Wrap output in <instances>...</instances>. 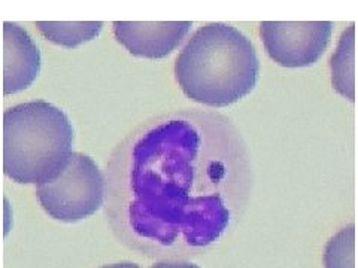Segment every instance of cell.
<instances>
[{"label": "cell", "mask_w": 358, "mask_h": 268, "mask_svg": "<svg viewBox=\"0 0 358 268\" xmlns=\"http://www.w3.org/2000/svg\"><path fill=\"white\" fill-rule=\"evenodd\" d=\"M354 24L350 26L348 31L343 33L338 51L333 55L331 70L333 85L341 94L354 100Z\"/></svg>", "instance_id": "obj_9"}, {"label": "cell", "mask_w": 358, "mask_h": 268, "mask_svg": "<svg viewBox=\"0 0 358 268\" xmlns=\"http://www.w3.org/2000/svg\"><path fill=\"white\" fill-rule=\"evenodd\" d=\"M354 225L333 236L324 252L326 268H354Z\"/></svg>", "instance_id": "obj_10"}, {"label": "cell", "mask_w": 358, "mask_h": 268, "mask_svg": "<svg viewBox=\"0 0 358 268\" xmlns=\"http://www.w3.org/2000/svg\"><path fill=\"white\" fill-rule=\"evenodd\" d=\"M330 21H263L260 35L271 59L282 67H308L330 42Z\"/></svg>", "instance_id": "obj_5"}, {"label": "cell", "mask_w": 358, "mask_h": 268, "mask_svg": "<svg viewBox=\"0 0 358 268\" xmlns=\"http://www.w3.org/2000/svg\"><path fill=\"white\" fill-rule=\"evenodd\" d=\"M260 61L251 39L226 22L200 27L179 52L175 77L192 102L226 107L257 85Z\"/></svg>", "instance_id": "obj_2"}, {"label": "cell", "mask_w": 358, "mask_h": 268, "mask_svg": "<svg viewBox=\"0 0 358 268\" xmlns=\"http://www.w3.org/2000/svg\"><path fill=\"white\" fill-rule=\"evenodd\" d=\"M100 268H142L138 264H133V262H118V264H109V265H103Z\"/></svg>", "instance_id": "obj_12"}, {"label": "cell", "mask_w": 358, "mask_h": 268, "mask_svg": "<svg viewBox=\"0 0 358 268\" xmlns=\"http://www.w3.org/2000/svg\"><path fill=\"white\" fill-rule=\"evenodd\" d=\"M5 94L29 88L41 72V52L29 33L17 22L5 24Z\"/></svg>", "instance_id": "obj_7"}, {"label": "cell", "mask_w": 358, "mask_h": 268, "mask_svg": "<svg viewBox=\"0 0 358 268\" xmlns=\"http://www.w3.org/2000/svg\"><path fill=\"white\" fill-rule=\"evenodd\" d=\"M150 268H200V267L188 261H164V262H157Z\"/></svg>", "instance_id": "obj_11"}, {"label": "cell", "mask_w": 358, "mask_h": 268, "mask_svg": "<svg viewBox=\"0 0 358 268\" xmlns=\"http://www.w3.org/2000/svg\"><path fill=\"white\" fill-rule=\"evenodd\" d=\"M106 181L99 165L88 155L73 152L62 172L38 185V200L51 218L76 222L92 216L102 207Z\"/></svg>", "instance_id": "obj_4"}, {"label": "cell", "mask_w": 358, "mask_h": 268, "mask_svg": "<svg viewBox=\"0 0 358 268\" xmlns=\"http://www.w3.org/2000/svg\"><path fill=\"white\" fill-rule=\"evenodd\" d=\"M114 35L130 54L163 59L172 54L192 29L189 21H114Z\"/></svg>", "instance_id": "obj_6"}, {"label": "cell", "mask_w": 358, "mask_h": 268, "mask_svg": "<svg viewBox=\"0 0 358 268\" xmlns=\"http://www.w3.org/2000/svg\"><path fill=\"white\" fill-rule=\"evenodd\" d=\"M251 185L242 134L229 118L208 110H178L143 122L108 164V193L145 248L214 244Z\"/></svg>", "instance_id": "obj_1"}, {"label": "cell", "mask_w": 358, "mask_h": 268, "mask_svg": "<svg viewBox=\"0 0 358 268\" xmlns=\"http://www.w3.org/2000/svg\"><path fill=\"white\" fill-rule=\"evenodd\" d=\"M73 127L64 112L43 100L9 107L3 115V169L18 184H42L69 161Z\"/></svg>", "instance_id": "obj_3"}, {"label": "cell", "mask_w": 358, "mask_h": 268, "mask_svg": "<svg viewBox=\"0 0 358 268\" xmlns=\"http://www.w3.org/2000/svg\"><path fill=\"white\" fill-rule=\"evenodd\" d=\"M36 26L45 39L64 48H76L93 40L103 27L100 21H38Z\"/></svg>", "instance_id": "obj_8"}]
</instances>
